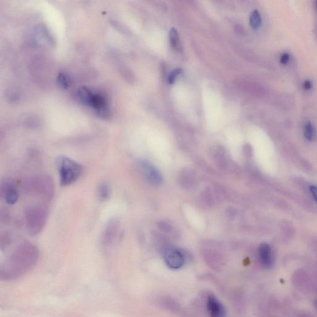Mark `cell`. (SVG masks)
<instances>
[{
  "mask_svg": "<svg viewBox=\"0 0 317 317\" xmlns=\"http://www.w3.org/2000/svg\"><path fill=\"white\" fill-rule=\"evenodd\" d=\"M39 251L35 245L24 242L17 247L0 268V277L5 281L19 278L36 265Z\"/></svg>",
  "mask_w": 317,
  "mask_h": 317,
  "instance_id": "obj_1",
  "label": "cell"
},
{
  "mask_svg": "<svg viewBox=\"0 0 317 317\" xmlns=\"http://www.w3.org/2000/svg\"><path fill=\"white\" fill-rule=\"evenodd\" d=\"M56 165L59 174V182L63 186L72 185L77 181L83 173V166L75 161L65 155L56 158Z\"/></svg>",
  "mask_w": 317,
  "mask_h": 317,
  "instance_id": "obj_2",
  "label": "cell"
},
{
  "mask_svg": "<svg viewBox=\"0 0 317 317\" xmlns=\"http://www.w3.org/2000/svg\"><path fill=\"white\" fill-rule=\"evenodd\" d=\"M48 209L44 205H30L25 210V220L28 233L36 236L43 230L48 218Z\"/></svg>",
  "mask_w": 317,
  "mask_h": 317,
  "instance_id": "obj_3",
  "label": "cell"
},
{
  "mask_svg": "<svg viewBox=\"0 0 317 317\" xmlns=\"http://www.w3.org/2000/svg\"><path fill=\"white\" fill-rule=\"evenodd\" d=\"M25 191L30 195L41 198L45 201L52 199L54 184L49 175L42 174L30 178L25 185Z\"/></svg>",
  "mask_w": 317,
  "mask_h": 317,
  "instance_id": "obj_4",
  "label": "cell"
},
{
  "mask_svg": "<svg viewBox=\"0 0 317 317\" xmlns=\"http://www.w3.org/2000/svg\"><path fill=\"white\" fill-rule=\"evenodd\" d=\"M164 262L171 270H179L185 263V257L182 251L175 247H168L163 254Z\"/></svg>",
  "mask_w": 317,
  "mask_h": 317,
  "instance_id": "obj_5",
  "label": "cell"
},
{
  "mask_svg": "<svg viewBox=\"0 0 317 317\" xmlns=\"http://www.w3.org/2000/svg\"><path fill=\"white\" fill-rule=\"evenodd\" d=\"M138 166L148 182L154 186L161 185L163 181L162 175L156 168L145 161H140Z\"/></svg>",
  "mask_w": 317,
  "mask_h": 317,
  "instance_id": "obj_6",
  "label": "cell"
},
{
  "mask_svg": "<svg viewBox=\"0 0 317 317\" xmlns=\"http://www.w3.org/2000/svg\"><path fill=\"white\" fill-rule=\"evenodd\" d=\"M205 305L209 317H226L225 306L213 294H209L206 297Z\"/></svg>",
  "mask_w": 317,
  "mask_h": 317,
  "instance_id": "obj_7",
  "label": "cell"
},
{
  "mask_svg": "<svg viewBox=\"0 0 317 317\" xmlns=\"http://www.w3.org/2000/svg\"><path fill=\"white\" fill-rule=\"evenodd\" d=\"M1 192L5 202L8 205H15L19 200V193L16 186L9 181L2 183Z\"/></svg>",
  "mask_w": 317,
  "mask_h": 317,
  "instance_id": "obj_8",
  "label": "cell"
},
{
  "mask_svg": "<svg viewBox=\"0 0 317 317\" xmlns=\"http://www.w3.org/2000/svg\"><path fill=\"white\" fill-rule=\"evenodd\" d=\"M118 225L116 219L110 220L106 226L103 236V242L105 247H109L117 240Z\"/></svg>",
  "mask_w": 317,
  "mask_h": 317,
  "instance_id": "obj_9",
  "label": "cell"
},
{
  "mask_svg": "<svg viewBox=\"0 0 317 317\" xmlns=\"http://www.w3.org/2000/svg\"><path fill=\"white\" fill-rule=\"evenodd\" d=\"M258 256L260 264L263 267L270 269L273 267L274 263V256L272 249L268 243H263L260 245L258 250Z\"/></svg>",
  "mask_w": 317,
  "mask_h": 317,
  "instance_id": "obj_10",
  "label": "cell"
},
{
  "mask_svg": "<svg viewBox=\"0 0 317 317\" xmlns=\"http://www.w3.org/2000/svg\"><path fill=\"white\" fill-rule=\"evenodd\" d=\"M304 134L305 139L308 141H313L316 140V129L313 124L309 121H307L304 124Z\"/></svg>",
  "mask_w": 317,
  "mask_h": 317,
  "instance_id": "obj_11",
  "label": "cell"
},
{
  "mask_svg": "<svg viewBox=\"0 0 317 317\" xmlns=\"http://www.w3.org/2000/svg\"><path fill=\"white\" fill-rule=\"evenodd\" d=\"M110 195V186L106 182H103L99 185L98 188V196L101 201L109 200Z\"/></svg>",
  "mask_w": 317,
  "mask_h": 317,
  "instance_id": "obj_12",
  "label": "cell"
},
{
  "mask_svg": "<svg viewBox=\"0 0 317 317\" xmlns=\"http://www.w3.org/2000/svg\"><path fill=\"white\" fill-rule=\"evenodd\" d=\"M262 23L261 15L258 10H254L251 12L250 17V24L253 29H259Z\"/></svg>",
  "mask_w": 317,
  "mask_h": 317,
  "instance_id": "obj_13",
  "label": "cell"
},
{
  "mask_svg": "<svg viewBox=\"0 0 317 317\" xmlns=\"http://www.w3.org/2000/svg\"><path fill=\"white\" fill-rule=\"evenodd\" d=\"M297 287L299 288H301L302 290L310 288V281L308 280V277L307 275H305L304 273L299 274L298 275H296L295 277Z\"/></svg>",
  "mask_w": 317,
  "mask_h": 317,
  "instance_id": "obj_14",
  "label": "cell"
},
{
  "mask_svg": "<svg viewBox=\"0 0 317 317\" xmlns=\"http://www.w3.org/2000/svg\"><path fill=\"white\" fill-rule=\"evenodd\" d=\"M169 40L172 47L175 49H178L180 45L179 36H178L177 30L174 28H172L170 30Z\"/></svg>",
  "mask_w": 317,
  "mask_h": 317,
  "instance_id": "obj_15",
  "label": "cell"
},
{
  "mask_svg": "<svg viewBox=\"0 0 317 317\" xmlns=\"http://www.w3.org/2000/svg\"><path fill=\"white\" fill-rule=\"evenodd\" d=\"M181 73H182V70L181 69H175L174 70L169 76V84H173L175 79L177 78V76L180 75Z\"/></svg>",
  "mask_w": 317,
  "mask_h": 317,
  "instance_id": "obj_16",
  "label": "cell"
},
{
  "mask_svg": "<svg viewBox=\"0 0 317 317\" xmlns=\"http://www.w3.org/2000/svg\"><path fill=\"white\" fill-rule=\"evenodd\" d=\"M291 56L288 53H283L280 56L279 61L282 65H287L290 62Z\"/></svg>",
  "mask_w": 317,
  "mask_h": 317,
  "instance_id": "obj_17",
  "label": "cell"
},
{
  "mask_svg": "<svg viewBox=\"0 0 317 317\" xmlns=\"http://www.w3.org/2000/svg\"><path fill=\"white\" fill-rule=\"evenodd\" d=\"M58 81L59 82V84H60L61 87H63L64 88H67L68 87V81L66 77H65L64 75H59Z\"/></svg>",
  "mask_w": 317,
  "mask_h": 317,
  "instance_id": "obj_18",
  "label": "cell"
},
{
  "mask_svg": "<svg viewBox=\"0 0 317 317\" xmlns=\"http://www.w3.org/2000/svg\"><path fill=\"white\" fill-rule=\"evenodd\" d=\"M313 84L312 81L308 80V79H306L303 83V88L306 91H308V90H310L312 89Z\"/></svg>",
  "mask_w": 317,
  "mask_h": 317,
  "instance_id": "obj_19",
  "label": "cell"
},
{
  "mask_svg": "<svg viewBox=\"0 0 317 317\" xmlns=\"http://www.w3.org/2000/svg\"><path fill=\"white\" fill-rule=\"evenodd\" d=\"M310 189L314 200H315L317 202V186L315 185L311 186Z\"/></svg>",
  "mask_w": 317,
  "mask_h": 317,
  "instance_id": "obj_20",
  "label": "cell"
},
{
  "mask_svg": "<svg viewBox=\"0 0 317 317\" xmlns=\"http://www.w3.org/2000/svg\"><path fill=\"white\" fill-rule=\"evenodd\" d=\"M299 317H313V316L308 315H302L301 316H300Z\"/></svg>",
  "mask_w": 317,
  "mask_h": 317,
  "instance_id": "obj_21",
  "label": "cell"
},
{
  "mask_svg": "<svg viewBox=\"0 0 317 317\" xmlns=\"http://www.w3.org/2000/svg\"><path fill=\"white\" fill-rule=\"evenodd\" d=\"M315 7H316V11H317V0H316V1L315 2Z\"/></svg>",
  "mask_w": 317,
  "mask_h": 317,
  "instance_id": "obj_22",
  "label": "cell"
},
{
  "mask_svg": "<svg viewBox=\"0 0 317 317\" xmlns=\"http://www.w3.org/2000/svg\"><path fill=\"white\" fill-rule=\"evenodd\" d=\"M316 307H317V301H316Z\"/></svg>",
  "mask_w": 317,
  "mask_h": 317,
  "instance_id": "obj_23",
  "label": "cell"
}]
</instances>
